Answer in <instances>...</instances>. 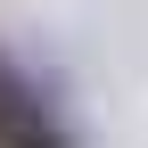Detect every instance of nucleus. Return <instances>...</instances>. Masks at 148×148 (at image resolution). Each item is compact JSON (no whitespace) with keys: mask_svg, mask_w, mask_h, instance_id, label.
<instances>
[{"mask_svg":"<svg viewBox=\"0 0 148 148\" xmlns=\"http://www.w3.org/2000/svg\"><path fill=\"white\" fill-rule=\"evenodd\" d=\"M8 148H74V140L58 132V123H41V132H25V140H8Z\"/></svg>","mask_w":148,"mask_h":148,"instance_id":"f257e3e1","label":"nucleus"}]
</instances>
